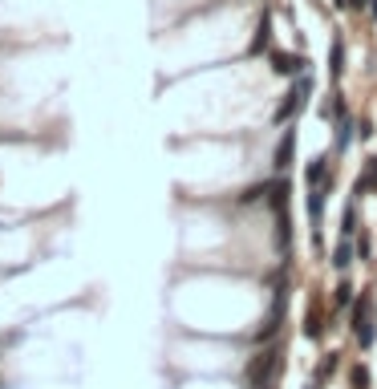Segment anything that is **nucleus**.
I'll return each mask as SVG.
<instances>
[{
	"instance_id": "1",
	"label": "nucleus",
	"mask_w": 377,
	"mask_h": 389,
	"mask_svg": "<svg viewBox=\"0 0 377 389\" xmlns=\"http://www.w3.org/2000/svg\"><path fill=\"white\" fill-rule=\"evenodd\" d=\"M280 369H284V345H268V349H260V353L247 361V369H244V377H247V389H256V385H268V381H276L280 377Z\"/></svg>"
},
{
	"instance_id": "2",
	"label": "nucleus",
	"mask_w": 377,
	"mask_h": 389,
	"mask_svg": "<svg viewBox=\"0 0 377 389\" xmlns=\"http://www.w3.org/2000/svg\"><path fill=\"white\" fill-rule=\"evenodd\" d=\"M353 312H349V321H353V337H357V349H373V340H377V321H373V292L365 288L357 292V300H353Z\"/></svg>"
},
{
	"instance_id": "3",
	"label": "nucleus",
	"mask_w": 377,
	"mask_h": 389,
	"mask_svg": "<svg viewBox=\"0 0 377 389\" xmlns=\"http://www.w3.org/2000/svg\"><path fill=\"white\" fill-rule=\"evenodd\" d=\"M309 94H312V78H309V73H300V78H296V85L288 89V94H284V101L276 106L272 122H276V126H280V122H292L296 113L309 106Z\"/></svg>"
},
{
	"instance_id": "4",
	"label": "nucleus",
	"mask_w": 377,
	"mask_h": 389,
	"mask_svg": "<svg viewBox=\"0 0 377 389\" xmlns=\"http://www.w3.org/2000/svg\"><path fill=\"white\" fill-rule=\"evenodd\" d=\"M292 166H296V126H288L284 138H280V146H276V154H272V171H276V175H288Z\"/></svg>"
},
{
	"instance_id": "5",
	"label": "nucleus",
	"mask_w": 377,
	"mask_h": 389,
	"mask_svg": "<svg viewBox=\"0 0 377 389\" xmlns=\"http://www.w3.org/2000/svg\"><path fill=\"white\" fill-rule=\"evenodd\" d=\"M333 183V162H328V154H321V159H312L309 166H304V187H328Z\"/></svg>"
},
{
	"instance_id": "6",
	"label": "nucleus",
	"mask_w": 377,
	"mask_h": 389,
	"mask_svg": "<svg viewBox=\"0 0 377 389\" xmlns=\"http://www.w3.org/2000/svg\"><path fill=\"white\" fill-rule=\"evenodd\" d=\"M268 61H272V73H280V78H300V73H304V57L284 53V49H276Z\"/></svg>"
},
{
	"instance_id": "7",
	"label": "nucleus",
	"mask_w": 377,
	"mask_h": 389,
	"mask_svg": "<svg viewBox=\"0 0 377 389\" xmlns=\"http://www.w3.org/2000/svg\"><path fill=\"white\" fill-rule=\"evenodd\" d=\"M377 191V154H369V159L361 162V175L357 183H353V199H361V194Z\"/></svg>"
},
{
	"instance_id": "8",
	"label": "nucleus",
	"mask_w": 377,
	"mask_h": 389,
	"mask_svg": "<svg viewBox=\"0 0 377 389\" xmlns=\"http://www.w3.org/2000/svg\"><path fill=\"white\" fill-rule=\"evenodd\" d=\"M353 256H357V243L341 235V240H337V247H333V256H328V264H333L337 272H345V268L353 264Z\"/></svg>"
},
{
	"instance_id": "9",
	"label": "nucleus",
	"mask_w": 377,
	"mask_h": 389,
	"mask_svg": "<svg viewBox=\"0 0 377 389\" xmlns=\"http://www.w3.org/2000/svg\"><path fill=\"white\" fill-rule=\"evenodd\" d=\"M328 191H333V183H328V187H312V191H309V199H304V203H309V219H312V223H321V219H325Z\"/></svg>"
},
{
	"instance_id": "10",
	"label": "nucleus",
	"mask_w": 377,
	"mask_h": 389,
	"mask_svg": "<svg viewBox=\"0 0 377 389\" xmlns=\"http://www.w3.org/2000/svg\"><path fill=\"white\" fill-rule=\"evenodd\" d=\"M353 142V118H349V113H337V126H333V146H337V150H345V146Z\"/></svg>"
},
{
	"instance_id": "11",
	"label": "nucleus",
	"mask_w": 377,
	"mask_h": 389,
	"mask_svg": "<svg viewBox=\"0 0 377 389\" xmlns=\"http://www.w3.org/2000/svg\"><path fill=\"white\" fill-rule=\"evenodd\" d=\"M268 41H272V13L260 16V29H256V41L247 45V53H252V57H260L264 49H268Z\"/></svg>"
},
{
	"instance_id": "12",
	"label": "nucleus",
	"mask_w": 377,
	"mask_h": 389,
	"mask_svg": "<svg viewBox=\"0 0 377 389\" xmlns=\"http://www.w3.org/2000/svg\"><path fill=\"white\" fill-rule=\"evenodd\" d=\"M304 337H309V340H321V337H325V321H321V308H312V304H309V312H304Z\"/></svg>"
},
{
	"instance_id": "13",
	"label": "nucleus",
	"mask_w": 377,
	"mask_h": 389,
	"mask_svg": "<svg viewBox=\"0 0 377 389\" xmlns=\"http://www.w3.org/2000/svg\"><path fill=\"white\" fill-rule=\"evenodd\" d=\"M353 284H349V280H341V284H337V288H333V308H345V304H353V300H357V296H353Z\"/></svg>"
},
{
	"instance_id": "14",
	"label": "nucleus",
	"mask_w": 377,
	"mask_h": 389,
	"mask_svg": "<svg viewBox=\"0 0 377 389\" xmlns=\"http://www.w3.org/2000/svg\"><path fill=\"white\" fill-rule=\"evenodd\" d=\"M337 361H341V353H325V361L316 365V377H312V381H321V385H325L328 377L337 373Z\"/></svg>"
},
{
	"instance_id": "15",
	"label": "nucleus",
	"mask_w": 377,
	"mask_h": 389,
	"mask_svg": "<svg viewBox=\"0 0 377 389\" xmlns=\"http://www.w3.org/2000/svg\"><path fill=\"white\" fill-rule=\"evenodd\" d=\"M349 385H353V389H369V369H365L361 361L349 369Z\"/></svg>"
},
{
	"instance_id": "16",
	"label": "nucleus",
	"mask_w": 377,
	"mask_h": 389,
	"mask_svg": "<svg viewBox=\"0 0 377 389\" xmlns=\"http://www.w3.org/2000/svg\"><path fill=\"white\" fill-rule=\"evenodd\" d=\"M341 235H345V240H353V235H357V207H349L341 215Z\"/></svg>"
},
{
	"instance_id": "17",
	"label": "nucleus",
	"mask_w": 377,
	"mask_h": 389,
	"mask_svg": "<svg viewBox=\"0 0 377 389\" xmlns=\"http://www.w3.org/2000/svg\"><path fill=\"white\" fill-rule=\"evenodd\" d=\"M328 73H333V85H337V81H341V41H337V45H333V57H328Z\"/></svg>"
},
{
	"instance_id": "18",
	"label": "nucleus",
	"mask_w": 377,
	"mask_h": 389,
	"mask_svg": "<svg viewBox=\"0 0 377 389\" xmlns=\"http://www.w3.org/2000/svg\"><path fill=\"white\" fill-rule=\"evenodd\" d=\"M357 259H369V235H357Z\"/></svg>"
},
{
	"instance_id": "19",
	"label": "nucleus",
	"mask_w": 377,
	"mask_h": 389,
	"mask_svg": "<svg viewBox=\"0 0 377 389\" xmlns=\"http://www.w3.org/2000/svg\"><path fill=\"white\" fill-rule=\"evenodd\" d=\"M361 4H365V0H349V8H361Z\"/></svg>"
},
{
	"instance_id": "20",
	"label": "nucleus",
	"mask_w": 377,
	"mask_h": 389,
	"mask_svg": "<svg viewBox=\"0 0 377 389\" xmlns=\"http://www.w3.org/2000/svg\"><path fill=\"white\" fill-rule=\"evenodd\" d=\"M304 389H321V381H309V385H304Z\"/></svg>"
},
{
	"instance_id": "21",
	"label": "nucleus",
	"mask_w": 377,
	"mask_h": 389,
	"mask_svg": "<svg viewBox=\"0 0 377 389\" xmlns=\"http://www.w3.org/2000/svg\"><path fill=\"white\" fill-rule=\"evenodd\" d=\"M256 389H276V381H268V385H256Z\"/></svg>"
}]
</instances>
